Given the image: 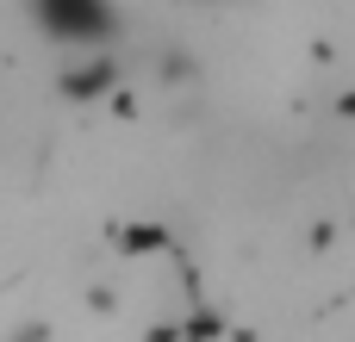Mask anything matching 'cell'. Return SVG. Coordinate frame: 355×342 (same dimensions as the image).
I'll return each instance as SVG.
<instances>
[{"instance_id":"1","label":"cell","mask_w":355,"mask_h":342,"mask_svg":"<svg viewBox=\"0 0 355 342\" xmlns=\"http://www.w3.org/2000/svg\"><path fill=\"white\" fill-rule=\"evenodd\" d=\"M37 25H44L50 37L75 44V50H100V44L119 31V19H112L106 6H37Z\"/></svg>"}]
</instances>
